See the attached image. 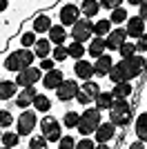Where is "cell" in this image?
<instances>
[{
  "label": "cell",
  "instance_id": "obj_45",
  "mask_svg": "<svg viewBox=\"0 0 147 149\" xmlns=\"http://www.w3.org/2000/svg\"><path fill=\"white\" fill-rule=\"evenodd\" d=\"M74 100H78L80 105H89V98H87V96L80 91V89H78V93H76V98H74Z\"/></svg>",
  "mask_w": 147,
  "mask_h": 149
},
{
  "label": "cell",
  "instance_id": "obj_48",
  "mask_svg": "<svg viewBox=\"0 0 147 149\" xmlns=\"http://www.w3.org/2000/svg\"><path fill=\"white\" fill-rule=\"evenodd\" d=\"M7 9H9V5H7V0H0V13H2V11H7Z\"/></svg>",
  "mask_w": 147,
  "mask_h": 149
},
{
  "label": "cell",
  "instance_id": "obj_6",
  "mask_svg": "<svg viewBox=\"0 0 147 149\" xmlns=\"http://www.w3.org/2000/svg\"><path fill=\"white\" fill-rule=\"evenodd\" d=\"M38 80H43L40 67H27V69H22V71H18V76H16L18 87H34Z\"/></svg>",
  "mask_w": 147,
  "mask_h": 149
},
{
  "label": "cell",
  "instance_id": "obj_26",
  "mask_svg": "<svg viewBox=\"0 0 147 149\" xmlns=\"http://www.w3.org/2000/svg\"><path fill=\"white\" fill-rule=\"evenodd\" d=\"M80 91L85 93V96H87L89 100H96V96L100 93V87H98V82H94V80H87V82H83Z\"/></svg>",
  "mask_w": 147,
  "mask_h": 149
},
{
  "label": "cell",
  "instance_id": "obj_31",
  "mask_svg": "<svg viewBox=\"0 0 147 149\" xmlns=\"http://www.w3.org/2000/svg\"><path fill=\"white\" fill-rule=\"evenodd\" d=\"M38 38H36V31H22L20 33V45H22V49H29L31 45H36Z\"/></svg>",
  "mask_w": 147,
  "mask_h": 149
},
{
  "label": "cell",
  "instance_id": "obj_12",
  "mask_svg": "<svg viewBox=\"0 0 147 149\" xmlns=\"http://www.w3.org/2000/svg\"><path fill=\"white\" fill-rule=\"evenodd\" d=\"M38 96L36 87H22V91L16 96V105L20 107V109H27L29 105H34V98Z\"/></svg>",
  "mask_w": 147,
  "mask_h": 149
},
{
  "label": "cell",
  "instance_id": "obj_33",
  "mask_svg": "<svg viewBox=\"0 0 147 149\" xmlns=\"http://www.w3.org/2000/svg\"><path fill=\"white\" fill-rule=\"evenodd\" d=\"M2 147H7V149H11V147H16V145L20 143V136L18 134H11V131H7V134H2Z\"/></svg>",
  "mask_w": 147,
  "mask_h": 149
},
{
  "label": "cell",
  "instance_id": "obj_43",
  "mask_svg": "<svg viewBox=\"0 0 147 149\" xmlns=\"http://www.w3.org/2000/svg\"><path fill=\"white\" fill-rule=\"evenodd\" d=\"M76 149H96V145H94V140H89V138H83L80 143H76Z\"/></svg>",
  "mask_w": 147,
  "mask_h": 149
},
{
  "label": "cell",
  "instance_id": "obj_32",
  "mask_svg": "<svg viewBox=\"0 0 147 149\" xmlns=\"http://www.w3.org/2000/svg\"><path fill=\"white\" fill-rule=\"evenodd\" d=\"M127 20V9H123V7H118V9H114V11L109 13V22L111 25H120V22H125Z\"/></svg>",
  "mask_w": 147,
  "mask_h": 149
},
{
  "label": "cell",
  "instance_id": "obj_8",
  "mask_svg": "<svg viewBox=\"0 0 147 149\" xmlns=\"http://www.w3.org/2000/svg\"><path fill=\"white\" fill-rule=\"evenodd\" d=\"M76 93H78V82L76 80H65L60 87L56 89V98H58V102H69V100L76 98Z\"/></svg>",
  "mask_w": 147,
  "mask_h": 149
},
{
  "label": "cell",
  "instance_id": "obj_25",
  "mask_svg": "<svg viewBox=\"0 0 147 149\" xmlns=\"http://www.w3.org/2000/svg\"><path fill=\"white\" fill-rule=\"evenodd\" d=\"M111 96H114V100H116V98H127V96H132V82H118V85H114Z\"/></svg>",
  "mask_w": 147,
  "mask_h": 149
},
{
  "label": "cell",
  "instance_id": "obj_42",
  "mask_svg": "<svg viewBox=\"0 0 147 149\" xmlns=\"http://www.w3.org/2000/svg\"><path fill=\"white\" fill-rule=\"evenodd\" d=\"M51 69H56V60L54 58H45L40 62V71H51Z\"/></svg>",
  "mask_w": 147,
  "mask_h": 149
},
{
  "label": "cell",
  "instance_id": "obj_30",
  "mask_svg": "<svg viewBox=\"0 0 147 149\" xmlns=\"http://www.w3.org/2000/svg\"><path fill=\"white\" fill-rule=\"evenodd\" d=\"M94 33H96V38L109 36V33H111V22H109V20H98L96 25H94Z\"/></svg>",
  "mask_w": 147,
  "mask_h": 149
},
{
  "label": "cell",
  "instance_id": "obj_19",
  "mask_svg": "<svg viewBox=\"0 0 147 149\" xmlns=\"http://www.w3.org/2000/svg\"><path fill=\"white\" fill-rule=\"evenodd\" d=\"M111 107H114V96H111V91H100L96 96V109L98 111H103V109L109 111Z\"/></svg>",
  "mask_w": 147,
  "mask_h": 149
},
{
  "label": "cell",
  "instance_id": "obj_40",
  "mask_svg": "<svg viewBox=\"0 0 147 149\" xmlns=\"http://www.w3.org/2000/svg\"><path fill=\"white\" fill-rule=\"evenodd\" d=\"M58 149H76V140L74 136H62L58 140Z\"/></svg>",
  "mask_w": 147,
  "mask_h": 149
},
{
  "label": "cell",
  "instance_id": "obj_14",
  "mask_svg": "<svg viewBox=\"0 0 147 149\" xmlns=\"http://www.w3.org/2000/svg\"><path fill=\"white\" fill-rule=\"evenodd\" d=\"M74 74L78 76L80 80H89L96 71H94V65L92 62H87V60H76V65H74Z\"/></svg>",
  "mask_w": 147,
  "mask_h": 149
},
{
  "label": "cell",
  "instance_id": "obj_44",
  "mask_svg": "<svg viewBox=\"0 0 147 149\" xmlns=\"http://www.w3.org/2000/svg\"><path fill=\"white\" fill-rule=\"evenodd\" d=\"M136 51H147V33H143V36L136 40Z\"/></svg>",
  "mask_w": 147,
  "mask_h": 149
},
{
  "label": "cell",
  "instance_id": "obj_21",
  "mask_svg": "<svg viewBox=\"0 0 147 149\" xmlns=\"http://www.w3.org/2000/svg\"><path fill=\"white\" fill-rule=\"evenodd\" d=\"M80 11L85 13V18H94V16L100 11V2H98V0H83Z\"/></svg>",
  "mask_w": 147,
  "mask_h": 149
},
{
  "label": "cell",
  "instance_id": "obj_36",
  "mask_svg": "<svg viewBox=\"0 0 147 149\" xmlns=\"http://www.w3.org/2000/svg\"><path fill=\"white\" fill-rule=\"evenodd\" d=\"M78 120H80V113L78 111H67L65 113V118H62V123H65V127H78Z\"/></svg>",
  "mask_w": 147,
  "mask_h": 149
},
{
  "label": "cell",
  "instance_id": "obj_51",
  "mask_svg": "<svg viewBox=\"0 0 147 149\" xmlns=\"http://www.w3.org/2000/svg\"><path fill=\"white\" fill-rule=\"evenodd\" d=\"M0 138H2V131H0Z\"/></svg>",
  "mask_w": 147,
  "mask_h": 149
},
{
  "label": "cell",
  "instance_id": "obj_52",
  "mask_svg": "<svg viewBox=\"0 0 147 149\" xmlns=\"http://www.w3.org/2000/svg\"><path fill=\"white\" fill-rule=\"evenodd\" d=\"M2 149H7V147H2Z\"/></svg>",
  "mask_w": 147,
  "mask_h": 149
},
{
  "label": "cell",
  "instance_id": "obj_41",
  "mask_svg": "<svg viewBox=\"0 0 147 149\" xmlns=\"http://www.w3.org/2000/svg\"><path fill=\"white\" fill-rule=\"evenodd\" d=\"M98 2H100V7H105V9L114 11V9H118V7H120L123 0H98Z\"/></svg>",
  "mask_w": 147,
  "mask_h": 149
},
{
  "label": "cell",
  "instance_id": "obj_20",
  "mask_svg": "<svg viewBox=\"0 0 147 149\" xmlns=\"http://www.w3.org/2000/svg\"><path fill=\"white\" fill-rule=\"evenodd\" d=\"M65 38H67V31H65V27H60V25H54L51 29H49V42L51 45H62L65 42Z\"/></svg>",
  "mask_w": 147,
  "mask_h": 149
},
{
  "label": "cell",
  "instance_id": "obj_50",
  "mask_svg": "<svg viewBox=\"0 0 147 149\" xmlns=\"http://www.w3.org/2000/svg\"><path fill=\"white\" fill-rule=\"evenodd\" d=\"M96 149H109V147H107V143H100V145H96Z\"/></svg>",
  "mask_w": 147,
  "mask_h": 149
},
{
  "label": "cell",
  "instance_id": "obj_34",
  "mask_svg": "<svg viewBox=\"0 0 147 149\" xmlns=\"http://www.w3.org/2000/svg\"><path fill=\"white\" fill-rule=\"evenodd\" d=\"M67 51H69V58H74V60H83V56H85V47H83L80 42L69 45Z\"/></svg>",
  "mask_w": 147,
  "mask_h": 149
},
{
  "label": "cell",
  "instance_id": "obj_3",
  "mask_svg": "<svg viewBox=\"0 0 147 149\" xmlns=\"http://www.w3.org/2000/svg\"><path fill=\"white\" fill-rule=\"evenodd\" d=\"M100 111H98L96 107H87L85 111L80 113V120H78V134L83 136H89V134H96V129L100 127Z\"/></svg>",
  "mask_w": 147,
  "mask_h": 149
},
{
  "label": "cell",
  "instance_id": "obj_37",
  "mask_svg": "<svg viewBox=\"0 0 147 149\" xmlns=\"http://www.w3.org/2000/svg\"><path fill=\"white\" fill-rule=\"evenodd\" d=\"M13 125V116L5 109H0V129H9Z\"/></svg>",
  "mask_w": 147,
  "mask_h": 149
},
{
  "label": "cell",
  "instance_id": "obj_49",
  "mask_svg": "<svg viewBox=\"0 0 147 149\" xmlns=\"http://www.w3.org/2000/svg\"><path fill=\"white\" fill-rule=\"evenodd\" d=\"M127 2H129V5H138V7H141L145 0H127Z\"/></svg>",
  "mask_w": 147,
  "mask_h": 149
},
{
  "label": "cell",
  "instance_id": "obj_11",
  "mask_svg": "<svg viewBox=\"0 0 147 149\" xmlns=\"http://www.w3.org/2000/svg\"><path fill=\"white\" fill-rule=\"evenodd\" d=\"M65 80H67V78L62 76L60 69H51V71H47V74L43 76V85H45L47 89H58Z\"/></svg>",
  "mask_w": 147,
  "mask_h": 149
},
{
  "label": "cell",
  "instance_id": "obj_24",
  "mask_svg": "<svg viewBox=\"0 0 147 149\" xmlns=\"http://www.w3.org/2000/svg\"><path fill=\"white\" fill-rule=\"evenodd\" d=\"M49 51H51V42H49V40H45V38H40V40L34 45V54H36L40 60H45V58L49 56Z\"/></svg>",
  "mask_w": 147,
  "mask_h": 149
},
{
  "label": "cell",
  "instance_id": "obj_10",
  "mask_svg": "<svg viewBox=\"0 0 147 149\" xmlns=\"http://www.w3.org/2000/svg\"><path fill=\"white\" fill-rule=\"evenodd\" d=\"M127 42V29H118V27H114V31H111L109 36H107V40H105V45H107V49H120L123 45Z\"/></svg>",
  "mask_w": 147,
  "mask_h": 149
},
{
  "label": "cell",
  "instance_id": "obj_16",
  "mask_svg": "<svg viewBox=\"0 0 147 149\" xmlns=\"http://www.w3.org/2000/svg\"><path fill=\"white\" fill-rule=\"evenodd\" d=\"M114 69V60H111V56H100L96 58V65H94V71H96V76H109V71Z\"/></svg>",
  "mask_w": 147,
  "mask_h": 149
},
{
  "label": "cell",
  "instance_id": "obj_5",
  "mask_svg": "<svg viewBox=\"0 0 147 149\" xmlns=\"http://www.w3.org/2000/svg\"><path fill=\"white\" fill-rule=\"evenodd\" d=\"M92 33H94V22L89 18H83V20H78L76 25L71 27V38H74V42H87L89 38H92Z\"/></svg>",
  "mask_w": 147,
  "mask_h": 149
},
{
  "label": "cell",
  "instance_id": "obj_47",
  "mask_svg": "<svg viewBox=\"0 0 147 149\" xmlns=\"http://www.w3.org/2000/svg\"><path fill=\"white\" fill-rule=\"evenodd\" d=\"M129 149H145V145H143L141 140H136V143H132V145H129Z\"/></svg>",
  "mask_w": 147,
  "mask_h": 149
},
{
  "label": "cell",
  "instance_id": "obj_15",
  "mask_svg": "<svg viewBox=\"0 0 147 149\" xmlns=\"http://www.w3.org/2000/svg\"><path fill=\"white\" fill-rule=\"evenodd\" d=\"M145 33V20L141 16H134V18L127 20V36L132 38H141Z\"/></svg>",
  "mask_w": 147,
  "mask_h": 149
},
{
  "label": "cell",
  "instance_id": "obj_7",
  "mask_svg": "<svg viewBox=\"0 0 147 149\" xmlns=\"http://www.w3.org/2000/svg\"><path fill=\"white\" fill-rule=\"evenodd\" d=\"M78 16H80V9L76 5H65L58 9V20H60V25L65 27H74L78 22Z\"/></svg>",
  "mask_w": 147,
  "mask_h": 149
},
{
  "label": "cell",
  "instance_id": "obj_1",
  "mask_svg": "<svg viewBox=\"0 0 147 149\" xmlns=\"http://www.w3.org/2000/svg\"><path fill=\"white\" fill-rule=\"evenodd\" d=\"M147 67V60L143 56H134L127 58V60H120L114 65V69L109 71V80L111 85H118V82H129L132 78L141 76Z\"/></svg>",
  "mask_w": 147,
  "mask_h": 149
},
{
  "label": "cell",
  "instance_id": "obj_29",
  "mask_svg": "<svg viewBox=\"0 0 147 149\" xmlns=\"http://www.w3.org/2000/svg\"><path fill=\"white\" fill-rule=\"evenodd\" d=\"M34 107H36V111H49L51 109V100L45 96V93H38L36 98H34Z\"/></svg>",
  "mask_w": 147,
  "mask_h": 149
},
{
  "label": "cell",
  "instance_id": "obj_18",
  "mask_svg": "<svg viewBox=\"0 0 147 149\" xmlns=\"http://www.w3.org/2000/svg\"><path fill=\"white\" fill-rule=\"evenodd\" d=\"M16 91H18V82L16 80H2L0 82V100L16 98Z\"/></svg>",
  "mask_w": 147,
  "mask_h": 149
},
{
  "label": "cell",
  "instance_id": "obj_17",
  "mask_svg": "<svg viewBox=\"0 0 147 149\" xmlns=\"http://www.w3.org/2000/svg\"><path fill=\"white\" fill-rule=\"evenodd\" d=\"M51 18H49V13H38L36 18H34V27L31 29L36 31V33H45V31L51 29Z\"/></svg>",
  "mask_w": 147,
  "mask_h": 149
},
{
  "label": "cell",
  "instance_id": "obj_28",
  "mask_svg": "<svg viewBox=\"0 0 147 149\" xmlns=\"http://www.w3.org/2000/svg\"><path fill=\"white\" fill-rule=\"evenodd\" d=\"M5 67H7V71H22V62L18 60V56H16V51L13 54H9V56L5 58Z\"/></svg>",
  "mask_w": 147,
  "mask_h": 149
},
{
  "label": "cell",
  "instance_id": "obj_22",
  "mask_svg": "<svg viewBox=\"0 0 147 149\" xmlns=\"http://www.w3.org/2000/svg\"><path fill=\"white\" fill-rule=\"evenodd\" d=\"M136 136H138L141 143L147 140V111H143L138 116V120H136Z\"/></svg>",
  "mask_w": 147,
  "mask_h": 149
},
{
  "label": "cell",
  "instance_id": "obj_35",
  "mask_svg": "<svg viewBox=\"0 0 147 149\" xmlns=\"http://www.w3.org/2000/svg\"><path fill=\"white\" fill-rule=\"evenodd\" d=\"M118 54H120V58L123 60H127V58H134L136 56V45H132V42H125L118 49Z\"/></svg>",
  "mask_w": 147,
  "mask_h": 149
},
{
  "label": "cell",
  "instance_id": "obj_46",
  "mask_svg": "<svg viewBox=\"0 0 147 149\" xmlns=\"http://www.w3.org/2000/svg\"><path fill=\"white\" fill-rule=\"evenodd\" d=\"M141 18H143V20H147V0L141 5Z\"/></svg>",
  "mask_w": 147,
  "mask_h": 149
},
{
  "label": "cell",
  "instance_id": "obj_38",
  "mask_svg": "<svg viewBox=\"0 0 147 149\" xmlns=\"http://www.w3.org/2000/svg\"><path fill=\"white\" fill-rule=\"evenodd\" d=\"M47 138L45 136H36V138H31L29 140V149H47Z\"/></svg>",
  "mask_w": 147,
  "mask_h": 149
},
{
  "label": "cell",
  "instance_id": "obj_2",
  "mask_svg": "<svg viewBox=\"0 0 147 149\" xmlns=\"http://www.w3.org/2000/svg\"><path fill=\"white\" fill-rule=\"evenodd\" d=\"M109 123H114L116 127H127L132 123V105L127 98L114 100V107L109 109Z\"/></svg>",
  "mask_w": 147,
  "mask_h": 149
},
{
  "label": "cell",
  "instance_id": "obj_4",
  "mask_svg": "<svg viewBox=\"0 0 147 149\" xmlns=\"http://www.w3.org/2000/svg\"><path fill=\"white\" fill-rule=\"evenodd\" d=\"M40 134H43L47 140H51V143H58V140L62 138L60 123H58L54 116H45V118L40 120Z\"/></svg>",
  "mask_w": 147,
  "mask_h": 149
},
{
  "label": "cell",
  "instance_id": "obj_27",
  "mask_svg": "<svg viewBox=\"0 0 147 149\" xmlns=\"http://www.w3.org/2000/svg\"><path fill=\"white\" fill-rule=\"evenodd\" d=\"M16 56H18V60L22 62V67L27 69V67H31V62L36 60V54L31 49H16Z\"/></svg>",
  "mask_w": 147,
  "mask_h": 149
},
{
  "label": "cell",
  "instance_id": "obj_39",
  "mask_svg": "<svg viewBox=\"0 0 147 149\" xmlns=\"http://www.w3.org/2000/svg\"><path fill=\"white\" fill-rule=\"evenodd\" d=\"M69 58V51H67V47H62V45H58L54 49V60L56 62H62V60H67Z\"/></svg>",
  "mask_w": 147,
  "mask_h": 149
},
{
  "label": "cell",
  "instance_id": "obj_23",
  "mask_svg": "<svg viewBox=\"0 0 147 149\" xmlns=\"http://www.w3.org/2000/svg\"><path fill=\"white\" fill-rule=\"evenodd\" d=\"M105 49H107V45H105V40L103 38H94L92 42H89V54H92L94 58H100V56H105Z\"/></svg>",
  "mask_w": 147,
  "mask_h": 149
},
{
  "label": "cell",
  "instance_id": "obj_13",
  "mask_svg": "<svg viewBox=\"0 0 147 149\" xmlns=\"http://www.w3.org/2000/svg\"><path fill=\"white\" fill-rule=\"evenodd\" d=\"M114 134H116V125L114 123H103L100 127L96 129V143L100 145V143H109L111 138H114Z\"/></svg>",
  "mask_w": 147,
  "mask_h": 149
},
{
  "label": "cell",
  "instance_id": "obj_9",
  "mask_svg": "<svg viewBox=\"0 0 147 149\" xmlns=\"http://www.w3.org/2000/svg\"><path fill=\"white\" fill-rule=\"evenodd\" d=\"M34 127H36V113L24 109L18 118V136H29L34 131Z\"/></svg>",
  "mask_w": 147,
  "mask_h": 149
}]
</instances>
